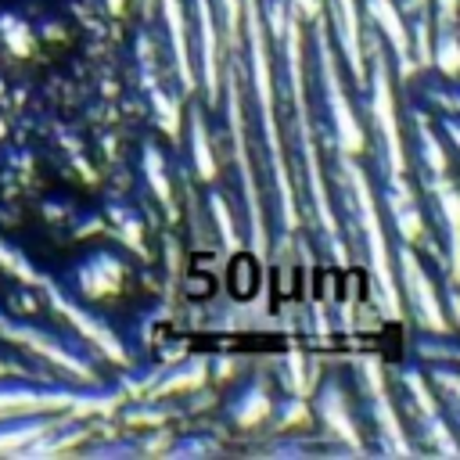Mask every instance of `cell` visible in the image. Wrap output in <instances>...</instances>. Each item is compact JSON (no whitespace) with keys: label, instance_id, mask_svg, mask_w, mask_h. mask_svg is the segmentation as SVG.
Instances as JSON below:
<instances>
[{"label":"cell","instance_id":"6da1fadb","mask_svg":"<svg viewBox=\"0 0 460 460\" xmlns=\"http://www.w3.org/2000/svg\"><path fill=\"white\" fill-rule=\"evenodd\" d=\"M230 288H234V295H241V298H248V295L259 288V270H255V263H252L248 255H241V259L230 263Z\"/></svg>","mask_w":460,"mask_h":460}]
</instances>
